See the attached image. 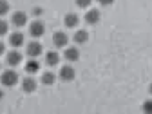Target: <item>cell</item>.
<instances>
[{
    "mask_svg": "<svg viewBox=\"0 0 152 114\" xmlns=\"http://www.w3.org/2000/svg\"><path fill=\"white\" fill-rule=\"evenodd\" d=\"M0 83L4 87H15L18 83V72L13 71V69H7L0 74Z\"/></svg>",
    "mask_w": 152,
    "mask_h": 114,
    "instance_id": "cell-1",
    "label": "cell"
},
{
    "mask_svg": "<svg viewBox=\"0 0 152 114\" xmlns=\"http://www.w3.org/2000/svg\"><path fill=\"white\" fill-rule=\"evenodd\" d=\"M44 33H45V24L42 20H33L29 24V34L33 38H40V36H44Z\"/></svg>",
    "mask_w": 152,
    "mask_h": 114,
    "instance_id": "cell-2",
    "label": "cell"
},
{
    "mask_svg": "<svg viewBox=\"0 0 152 114\" xmlns=\"http://www.w3.org/2000/svg\"><path fill=\"white\" fill-rule=\"evenodd\" d=\"M74 76H76V71H74L72 65H64V67L60 69V72H58V78H60L62 82H72Z\"/></svg>",
    "mask_w": 152,
    "mask_h": 114,
    "instance_id": "cell-3",
    "label": "cell"
},
{
    "mask_svg": "<svg viewBox=\"0 0 152 114\" xmlns=\"http://www.w3.org/2000/svg\"><path fill=\"white\" fill-rule=\"evenodd\" d=\"M26 53H27V56H31V58H38V56L42 54V44L36 42V40L29 42L26 45Z\"/></svg>",
    "mask_w": 152,
    "mask_h": 114,
    "instance_id": "cell-4",
    "label": "cell"
},
{
    "mask_svg": "<svg viewBox=\"0 0 152 114\" xmlns=\"http://www.w3.org/2000/svg\"><path fill=\"white\" fill-rule=\"evenodd\" d=\"M53 44L58 47V49L67 47V44H69V36H67L64 31H56V33L53 34Z\"/></svg>",
    "mask_w": 152,
    "mask_h": 114,
    "instance_id": "cell-5",
    "label": "cell"
},
{
    "mask_svg": "<svg viewBox=\"0 0 152 114\" xmlns=\"http://www.w3.org/2000/svg\"><path fill=\"white\" fill-rule=\"evenodd\" d=\"M11 24L15 27H24L27 24V15L24 11H15L13 16H11Z\"/></svg>",
    "mask_w": 152,
    "mask_h": 114,
    "instance_id": "cell-6",
    "label": "cell"
},
{
    "mask_svg": "<svg viewBox=\"0 0 152 114\" xmlns=\"http://www.w3.org/2000/svg\"><path fill=\"white\" fill-rule=\"evenodd\" d=\"M20 62H22V54L18 53L16 49H15V51H9V53L6 54V64H7L9 67H16Z\"/></svg>",
    "mask_w": 152,
    "mask_h": 114,
    "instance_id": "cell-7",
    "label": "cell"
},
{
    "mask_svg": "<svg viewBox=\"0 0 152 114\" xmlns=\"http://www.w3.org/2000/svg\"><path fill=\"white\" fill-rule=\"evenodd\" d=\"M85 24H89V26H96L98 22H100V18H102V15H100V11L98 9H89L87 13H85Z\"/></svg>",
    "mask_w": 152,
    "mask_h": 114,
    "instance_id": "cell-8",
    "label": "cell"
},
{
    "mask_svg": "<svg viewBox=\"0 0 152 114\" xmlns=\"http://www.w3.org/2000/svg\"><path fill=\"white\" fill-rule=\"evenodd\" d=\"M20 85H22V91H24V92H33V91L36 89V80L33 78V76H26Z\"/></svg>",
    "mask_w": 152,
    "mask_h": 114,
    "instance_id": "cell-9",
    "label": "cell"
},
{
    "mask_svg": "<svg viewBox=\"0 0 152 114\" xmlns=\"http://www.w3.org/2000/svg\"><path fill=\"white\" fill-rule=\"evenodd\" d=\"M78 22H80V16L76 15V13H67L65 18H64V24H65V27H69V29L76 27V26H78Z\"/></svg>",
    "mask_w": 152,
    "mask_h": 114,
    "instance_id": "cell-10",
    "label": "cell"
},
{
    "mask_svg": "<svg viewBox=\"0 0 152 114\" xmlns=\"http://www.w3.org/2000/svg\"><path fill=\"white\" fill-rule=\"evenodd\" d=\"M64 58L67 60V62H76L80 58V51L76 49V47H65V51H64Z\"/></svg>",
    "mask_w": 152,
    "mask_h": 114,
    "instance_id": "cell-11",
    "label": "cell"
},
{
    "mask_svg": "<svg viewBox=\"0 0 152 114\" xmlns=\"http://www.w3.org/2000/svg\"><path fill=\"white\" fill-rule=\"evenodd\" d=\"M72 40L78 44V45H83V44H87V42H89V33H87L85 29H80V31H76V33H74Z\"/></svg>",
    "mask_w": 152,
    "mask_h": 114,
    "instance_id": "cell-12",
    "label": "cell"
},
{
    "mask_svg": "<svg viewBox=\"0 0 152 114\" xmlns=\"http://www.w3.org/2000/svg\"><path fill=\"white\" fill-rule=\"evenodd\" d=\"M58 62H60V54L56 53V51H47V53H45V64H47L49 67H54Z\"/></svg>",
    "mask_w": 152,
    "mask_h": 114,
    "instance_id": "cell-13",
    "label": "cell"
},
{
    "mask_svg": "<svg viewBox=\"0 0 152 114\" xmlns=\"http://www.w3.org/2000/svg\"><path fill=\"white\" fill-rule=\"evenodd\" d=\"M9 44H11L13 47L24 45V34H22V33H13V34H9Z\"/></svg>",
    "mask_w": 152,
    "mask_h": 114,
    "instance_id": "cell-14",
    "label": "cell"
},
{
    "mask_svg": "<svg viewBox=\"0 0 152 114\" xmlns=\"http://www.w3.org/2000/svg\"><path fill=\"white\" fill-rule=\"evenodd\" d=\"M42 83L44 85H53L54 82H56V74L54 72H51V71H45V72H42Z\"/></svg>",
    "mask_w": 152,
    "mask_h": 114,
    "instance_id": "cell-15",
    "label": "cell"
},
{
    "mask_svg": "<svg viewBox=\"0 0 152 114\" xmlns=\"http://www.w3.org/2000/svg\"><path fill=\"white\" fill-rule=\"evenodd\" d=\"M38 71H40V64H38V60H29L26 64V72L27 74H34Z\"/></svg>",
    "mask_w": 152,
    "mask_h": 114,
    "instance_id": "cell-16",
    "label": "cell"
},
{
    "mask_svg": "<svg viewBox=\"0 0 152 114\" xmlns=\"http://www.w3.org/2000/svg\"><path fill=\"white\" fill-rule=\"evenodd\" d=\"M9 13V2L7 0H0V16H4Z\"/></svg>",
    "mask_w": 152,
    "mask_h": 114,
    "instance_id": "cell-17",
    "label": "cell"
},
{
    "mask_svg": "<svg viewBox=\"0 0 152 114\" xmlns=\"http://www.w3.org/2000/svg\"><path fill=\"white\" fill-rule=\"evenodd\" d=\"M141 110L145 114H152V100H145L143 105H141Z\"/></svg>",
    "mask_w": 152,
    "mask_h": 114,
    "instance_id": "cell-18",
    "label": "cell"
},
{
    "mask_svg": "<svg viewBox=\"0 0 152 114\" xmlns=\"http://www.w3.org/2000/svg\"><path fill=\"white\" fill-rule=\"evenodd\" d=\"M74 2H76V6H78V7L85 9V7H89L92 4V0H74Z\"/></svg>",
    "mask_w": 152,
    "mask_h": 114,
    "instance_id": "cell-19",
    "label": "cell"
},
{
    "mask_svg": "<svg viewBox=\"0 0 152 114\" xmlns=\"http://www.w3.org/2000/svg\"><path fill=\"white\" fill-rule=\"evenodd\" d=\"M7 29H9L7 22H6V20H2V18H0V36H4V34L7 33Z\"/></svg>",
    "mask_w": 152,
    "mask_h": 114,
    "instance_id": "cell-20",
    "label": "cell"
},
{
    "mask_svg": "<svg viewBox=\"0 0 152 114\" xmlns=\"http://www.w3.org/2000/svg\"><path fill=\"white\" fill-rule=\"evenodd\" d=\"M42 13H44V9H42V7H34V9H33V15H34V16H40Z\"/></svg>",
    "mask_w": 152,
    "mask_h": 114,
    "instance_id": "cell-21",
    "label": "cell"
},
{
    "mask_svg": "<svg viewBox=\"0 0 152 114\" xmlns=\"http://www.w3.org/2000/svg\"><path fill=\"white\" fill-rule=\"evenodd\" d=\"M98 2H100V6H105L107 7V6H110L114 2V0H98Z\"/></svg>",
    "mask_w": 152,
    "mask_h": 114,
    "instance_id": "cell-22",
    "label": "cell"
},
{
    "mask_svg": "<svg viewBox=\"0 0 152 114\" xmlns=\"http://www.w3.org/2000/svg\"><path fill=\"white\" fill-rule=\"evenodd\" d=\"M4 53H6V44H4V42H0V56H2Z\"/></svg>",
    "mask_w": 152,
    "mask_h": 114,
    "instance_id": "cell-23",
    "label": "cell"
},
{
    "mask_svg": "<svg viewBox=\"0 0 152 114\" xmlns=\"http://www.w3.org/2000/svg\"><path fill=\"white\" fill-rule=\"evenodd\" d=\"M2 98H4V91H2V89H0V100H2Z\"/></svg>",
    "mask_w": 152,
    "mask_h": 114,
    "instance_id": "cell-24",
    "label": "cell"
},
{
    "mask_svg": "<svg viewBox=\"0 0 152 114\" xmlns=\"http://www.w3.org/2000/svg\"><path fill=\"white\" fill-rule=\"evenodd\" d=\"M148 92H150V96H152V83L148 85Z\"/></svg>",
    "mask_w": 152,
    "mask_h": 114,
    "instance_id": "cell-25",
    "label": "cell"
}]
</instances>
